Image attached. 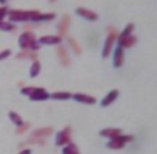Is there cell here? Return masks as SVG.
Returning <instances> with one entry per match:
<instances>
[{
    "label": "cell",
    "instance_id": "6da1fadb",
    "mask_svg": "<svg viewBox=\"0 0 157 154\" xmlns=\"http://www.w3.org/2000/svg\"><path fill=\"white\" fill-rule=\"evenodd\" d=\"M8 17L10 22H39L40 13L39 10H19V9H13L8 11Z\"/></svg>",
    "mask_w": 157,
    "mask_h": 154
},
{
    "label": "cell",
    "instance_id": "7a4b0ae2",
    "mask_svg": "<svg viewBox=\"0 0 157 154\" xmlns=\"http://www.w3.org/2000/svg\"><path fill=\"white\" fill-rule=\"evenodd\" d=\"M18 44L23 50H31V51H37L40 50V44L36 41L35 35L32 32H25L23 33L19 39H18Z\"/></svg>",
    "mask_w": 157,
    "mask_h": 154
},
{
    "label": "cell",
    "instance_id": "3957f363",
    "mask_svg": "<svg viewBox=\"0 0 157 154\" xmlns=\"http://www.w3.org/2000/svg\"><path fill=\"white\" fill-rule=\"evenodd\" d=\"M107 31H109V35H107L106 40H105L103 51H102V57L103 58H107L110 56L111 51H112V48H113V44H114V42L119 38L118 31H117L115 27L110 26V27L107 29Z\"/></svg>",
    "mask_w": 157,
    "mask_h": 154
},
{
    "label": "cell",
    "instance_id": "277c9868",
    "mask_svg": "<svg viewBox=\"0 0 157 154\" xmlns=\"http://www.w3.org/2000/svg\"><path fill=\"white\" fill-rule=\"evenodd\" d=\"M135 140V137L132 135H118V136L111 138V140L106 144V146L111 150H121L124 147V145L127 143H130L132 140Z\"/></svg>",
    "mask_w": 157,
    "mask_h": 154
},
{
    "label": "cell",
    "instance_id": "5b68a950",
    "mask_svg": "<svg viewBox=\"0 0 157 154\" xmlns=\"http://www.w3.org/2000/svg\"><path fill=\"white\" fill-rule=\"evenodd\" d=\"M71 140V128L66 127L63 130H61L56 136V145L57 146H62L66 144H69Z\"/></svg>",
    "mask_w": 157,
    "mask_h": 154
},
{
    "label": "cell",
    "instance_id": "8992f818",
    "mask_svg": "<svg viewBox=\"0 0 157 154\" xmlns=\"http://www.w3.org/2000/svg\"><path fill=\"white\" fill-rule=\"evenodd\" d=\"M70 23H71V17L69 16L68 14H66L62 16L60 23L58 25V33H59V36H64L67 35V33L69 31V27H70Z\"/></svg>",
    "mask_w": 157,
    "mask_h": 154
},
{
    "label": "cell",
    "instance_id": "52a82bcc",
    "mask_svg": "<svg viewBox=\"0 0 157 154\" xmlns=\"http://www.w3.org/2000/svg\"><path fill=\"white\" fill-rule=\"evenodd\" d=\"M49 97H50V94L41 87H34L32 94L29 95V99L32 101H45Z\"/></svg>",
    "mask_w": 157,
    "mask_h": 154
},
{
    "label": "cell",
    "instance_id": "ba28073f",
    "mask_svg": "<svg viewBox=\"0 0 157 154\" xmlns=\"http://www.w3.org/2000/svg\"><path fill=\"white\" fill-rule=\"evenodd\" d=\"M57 53L59 56V59H60L61 64L63 67H68L70 66V57H69L68 52L66 50V48L62 47V45H59L57 48Z\"/></svg>",
    "mask_w": 157,
    "mask_h": 154
},
{
    "label": "cell",
    "instance_id": "9c48e42d",
    "mask_svg": "<svg viewBox=\"0 0 157 154\" xmlns=\"http://www.w3.org/2000/svg\"><path fill=\"white\" fill-rule=\"evenodd\" d=\"M76 13H77L79 16H82V17L88 19V21H96L97 18H98L96 13H94L93 10L87 9V8H84V7H78L76 9Z\"/></svg>",
    "mask_w": 157,
    "mask_h": 154
},
{
    "label": "cell",
    "instance_id": "30bf717a",
    "mask_svg": "<svg viewBox=\"0 0 157 154\" xmlns=\"http://www.w3.org/2000/svg\"><path fill=\"white\" fill-rule=\"evenodd\" d=\"M62 41V38L59 35H44L40 38L39 42L41 44H47V45H54V44H60Z\"/></svg>",
    "mask_w": 157,
    "mask_h": 154
},
{
    "label": "cell",
    "instance_id": "8fae6325",
    "mask_svg": "<svg viewBox=\"0 0 157 154\" xmlns=\"http://www.w3.org/2000/svg\"><path fill=\"white\" fill-rule=\"evenodd\" d=\"M124 61V52L123 48L118 47L114 51V57H113V65L115 68H120Z\"/></svg>",
    "mask_w": 157,
    "mask_h": 154
},
{
    "label": "cell",
    "instance_id": "7c38bea8",
    "mask_svg": "<svg viewBox=\"0 0 157 154\" xmlns=\"http://www.w3.org/2000/svg\"><path fill=\"white\" fill-rule=\"evenodd\" d=\"M71 97L77 102H82V103H85V104L96 103V99L94 97H92V95H87V94H82V93H76L74 95H71Z\"/></svg>",
    "mask_w": 157,
    "mask_h": 154
},
{
    "label": "cell",
    "instance_id": "4fadbf2b",
    "mask_svg": "<svg viewBox=\"0 0 157 154\" xmlns=\"http://www.w3.org/2000/svg\"><path fill=\"white\" fill-rule=\"evenodd\" d=\"M118 97H119V91L118 90H112L111 92H109L106 97L102 100L101 105H102V107H109L110 104H112L115 100H117V99H118Z\"/></svg>",
    "mask_w": 157,
    "mask_h": 154
},
{
    "label": "cell",
    "instance_id": "5bb4252c",
    "mask_svg": "<svg viewBox=\"0 0 157 154\" xmlns=\"http://www.w3.org/2000/svg\"><path fill=\"white\" fill-rule=\"evenodd\" d=\"M137 42V38L133 35L124 36V38H120L119 39V47L121 48H131L135 45Z\"/></svg>",
    "mask_w": 157,
    "mask_h": 154
},
{
    "label": "cell",
    "instance_id": "9a60e30c",
    "mask_svg": "<svg viewBox=\"0 0 157 154\" xmlns=\"http://www.w3.org/2000/svg\"><path fill=\"white\" fill-rule=\"evenodd\" d=\"M52 133H53V128H52V127H43V128H39V129H36V130H34L32 134V136L43 138V137L50 136Z\"/></svg>",
    "mask_w": 157,
    "mask_h": 154
},
{
    "label": "cell",
    "instance_id": "2e32d148",
    "mask_svg": "<svg viewBox=\"0 0 157 154\" xmlns=\"http://www.w3.org/2000/svg\"><path fill=\"white\" fill-rule=\"evenodd\" d=\"M121 132L122 130L120 128H105V129H102V130L100 132V136L113 138V137L120 135Z\"/></svg>",
    "mask_w": 157,
    "mask_h": 154
},
{
    "label": "cell",
    "instance_id": "e0dca14e",
    "mask_svg": "<svg viewBox=\"0 0 157 154\" xmlns=\"http://www.w3.org/2000/svg\"><path fill=\"white\" fill-rule=\"evenodd\" d=\"M17 58L18 59H31V60L35 61L37 56L36 53H34V51H31V50H23L21 52L17 54Z\"/></svg>",
    "mask_w": 157,
    "mask_h": 154
},
{
    "label": "cell",
    "instance_id": "ac0fdd59",
    "mask_svg": "<svg viewBox=\"0 0 157 154\" xmlns=\"http://www.w3.org/2000/svg\"><path fill=\"white\" fill-rule=\"evenodd\" d=\"M62 154H80L79 153V148L78 146L74 143H70L67 144V146L63 147V150H62Z\"/></svg>",
    "mask_w": 157,
    "mask_h": 154
},
{
    "label": "cell",
    "instance_id": "d6986e66",
    "mask_svg": "<svg viewBox=\"0 0 157 154\" xmlns=\"http://www.w3.org/2000/svg\"><path fill=\"white\" fill-rule=\"evenodd\" d=\"M40 72H41V64H40L37 60L33 61L32 66H31V69H29V75H31V77L34 78L36 76H39Z\"/></svg>",
    "mask_w": 157,
    "mask_h": 154
},
{
    "label": "cell",
    "instance_id": "ffe728a7",
    "mask_svg": "<svg viewBox=\"0 0 157 154\" xmlns=\"http://www.w3.org/2000/svg\"><path fill=\"white\" fill-rule=\"evenodd\" d=\"M50 97L54 100H68L71 97V94L69 92H56V93L50 94Z\"/></svg>",
    "mask_w": 157,
    "mask_h": 154
},
{
    "label": "cell",
    "instance_id": "44dd1931",
    "mask_svg": "<svg viewBox=\"0 0 157 154\" xmlns=\"http://www.w3.org/2000/svg\"><path fill=\"white\" fill-rule=\"evenodd\" d=\"M9 118H10L11 122L15 124L17 127H19V126H21L23 124H24V121H23V119H21V116L18 115V113H16V112H14V111L9 112Z\"/></svg>",
    "mask_w": 157,
    "mask_h": 154
},
{
    "label": "cell",
    "instance_id": "7402d4cb",
    "mask_svg": "<svg viewBox=\"0 0 157 154\" xmlns=\"http://www.w3.org/2000/svg\"><path fill=\"white\" fill-rule=\"evenodd\" d=\"M68 42H69V45H70V48H71L72 50H74V52H75L76 54H80V53H82V48H80L79 43L77 42V41H76L74 38H69Z\"/></svg>",
    "mask_w": 157,
    "mask_h": 154
},
{
    "label": "cell",
    "instance_id": "603a6c76",
    "mask_svg": "<svg viewBox=\"0 0 157 154\" xmlns=\"http://www.w3.org/2000/svg\"><path fill=\"white\" fill-rule=\"evenodd\" d=\"M0 30L6 31V32H10V31H15L16 30V26L13 23H9V22L0 21Z\"/></svg>",
    "mask_w": 157,
    "mask_h": 154
},
{
    "label": "cell",
    "instance_id": "cb8c5ba5",
    "mask_svg": "<svg viewBox=\"0 0 157 154\" xmlns=\"http://www.w3.org/2000/svg\"><path fill=\"white\" fill-rule=\"evenodd\" d=\"M133 30H135V25L132 24V23H130V24H128V25L125 26V29L123 30V32L119 35V39L120 38H124V36H129L131 35V33L133 32Z\"/></svg>",
    "mask_w": 157,
    "mask_h": 154
},
{
    "label": "cell",
    "instance_id": "d4e9b609",
    "mask_svg": "<svg viewBox=\"0 0 157 154\" xmlns=\"http://www.w3.org/2000/svg\"><path fill=\"white\" fill-rule=\"evenodd\" d=\"M31 127V124L29 122H24L21 126H19L17 128V130H16V134H18V135H21V134H24L25 132H27L29 130V128Z\"/></svg>",
    "mask_w": 157,
    "mask_h": 154
},
{
    "label": "cell",
    "instance_id": "484cf974",
    "mask_svg": "<svg viewBox=\"0 0 157 154\" xmlns=\"http://www.w3.org/2000/svg\"><path fill=\"white\" fill-rule=\"evenodd\" d=\"M56 18V14H53V13H48V14H42L41 13V15H40V21H51V19H54Z\"/></svg>",
    "mask_w": 157,
    "mask_h": 154
},
{
    "label": "cell",
    "instance_id": "4316f807",
    "mask_svg": "<svg viewBox=\"0 0 157 154\" xmlns=\"http://www.w3.org/2000/svg\"><path fill=\"white\" fill-rule=\"evenodd\" d=\"M33 89H34V86H26V87H23V89L21 90V93L23 94V95H27V97H29L33 92Z\"/></svg>",
    "mask_w": 157,
    "mask_h": 154
},
{
    "label": "cell",
    "instance_id": "83f0119b",
    "mask_svg": "<svg viewBox=\"0 0 157 154\" xmlns=\"http://www.w3.org/2000/svg\"><path fill=\"white\" fill-rule=\"evenodd\" d=\"M29 143H35V144H39V145H44L45 144V142H44V140L43 138H40V137H33L29 140Z\"/></svg>",
    "mask_w": 157,
    "mask_h": 154
},
{
    "label": "cell",
    "instance_id": "f1b7e54d",
    "mask_svg": "<svg viewBox=\"0 0 157 154\" xmlns=\"http://www.w3.org/2000/svg\"><path fill=\"white\" fill-rule=\"evenodd\" d=\"M11 54V50L10 49H6V50L1 51L0 52V60H4V59H7L9 56Z\"/></svg>",
    "mask_w": 157,
    "mask_h": 154
},
{
    "label": "cell",
    "instance_id": "f546056e",
    "mask_svg": "<svg viewBox=\"0 0 157 154\" xmlns=\"http://www.w3.org/2000/svg\"><path fill=\"white\" fill-rule=\"evenodd\" d=\"M8 10L6 7H0V21H4V18L7 16Z\"/></svg>",
    "mask_w": 157,
    "mask_h": 154
},
{
    "label": "cell",
    "instance_id": "4dcf8cb0",
    "mask_svg": "<svg viewBox=\"0 0 157 154\" xmlns=\"http://www.w3.org/2000/svg\"><path fill=\"white\" fill-rule=\"evenodd\" d=\"M19 154H32V151L29 150V148H25V150H23Z\"/></svg>",
    "mask_w": 157,
    "mask_h": 154
},
{
    "label": "cell",
    "instance_id": "1f68e13d",
    "mask_svg": "<svg viewBox=\"0 0 157 154\" xmlns=\"http://www.w3.org/2000/svg\"><path fill=\"white\" fill-rule=\"evenodd\" d=\"M51 2H56V1H57V0H50Z\"/></svg>",
    "mask_w": 157,
    "mask_h": 154
}]
</instances>
